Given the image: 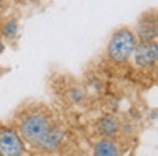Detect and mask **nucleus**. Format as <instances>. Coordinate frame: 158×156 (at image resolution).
Instances as JSON below:
<instances>
[{"label":"nucleus","instance_id":"1","mask_svg":"<svg viewBox=\"0 0 158 156\" xmlns=\"http://www.w3.org/2000/svg\"><path fill=\"white\" fill-rule=\"evenodd\" d=\"M21 136L31 144L53 149L61 139V132L44 114H31L21 122Z\"/></svg>","mask_w":158,"mask_h":156},{"label":"nucleus","instance_id":"2","mask_svg":"<svg viewBox=\"0 0 158 156\" xmlns=\"http://www.w3.org/2000/svg\"><path fill=\"white\" fill-rule=\"evenodd\" d=\"M136 36H134L133 29L127 26L117 27L112 34H110L109 41H107V47H106V54L110 61L121 64L126 63L131 56L133 51L136 47Z\"/></svg>","mask_w":158,"mask_h":156},{"label":"nucleus","instance_id":"3","mask_svg":"<svg viewBox=\"0 0 158 156\" xmlns=\"http://www.w3.org/2000/svg\"><path fill=\"white\" fill-rule=\"evenodd\" d=\"M133 32L138 41H158V9L151 7L141 12Z\"/></svg>","mask_w":158,"mask_h":156},{"label":"nucleus","instance_id":"4","mask_svg":"<svg viewBox=\"0 0 158 156\" xmlns=\"http://www.w3.org/2000/svg\"><path fill=\"white\" fill-rule=\"evenodd\" d=\"M134 64L141 70H153L158 61V41H138L133 51Z\"/></svg>","mask_w":158,"mask_h":156},{"label":"nucleus","instance_id":"5","mask_svg":"<svg viewBox=\"0 0 158 156\" xmlns=\"http://www.w3.org/2000/svg\"><path fill=\"white\" fill-rule=\"evenodd\" d=\"M24 153V144L17 132L4 129L0 131V156H21Z\"/></svg>","mask_w":158,"mask_h":156},{"label":"nucleus","instance_id":"6","mask_svg":"<svg viewBox=\"0 0 158 156\" xmlns=\"http://www.w3.org/2000/svg\"><path fill=\"white\" fill-rule=\"evenodd\" d=\"M94 156H119V148H117V144L112 139L104 138L95 144Z\"/></svg>","mask_w":158,"mask_h":156},{"label":"nucleus","instance_id":"7","mask_svg":"<svg viewBox=\"0 0 158 156\" xmlns=\"http://www.w3.org/2000/svg\"><path fill=\"white\" fill-rule=\"evenodd\" d=\"M99 131L102 136L110 138V136H114L119 131V121H117L116 117H112V115H106V117L100 119V122H99Z\"/></svg>","mask_w":158,"mask_h":156},{"label":"nucleus","instance_id":"8","mask_svg":"<svg viewBox=\"0 0 158 156\" xmlns=\"http://www.w3.org/2000/svg\"><path fill=\"white\" fill-rule=\"evenodd\" d=\"M0 32L4 34V37H7V39H14L15 36H17L19 32V24L15 19H7L5 22H2V29H0Z\"/></svg>","mask_w":158,"mask_h":156},{"label":"nucleus","instance_id":"9","mask_svg":"<svg viewBox=\"0 0 158 156\" xmlns=\"http://www.w3.org/2000/svg\"><path fill=\"white\" fill-rule=\"evenodd\" d=\"M5 49V46H4V43H2V41H0V53H2V51Z\"/></svg>","mask_w":158,"mask_h":156},{"label":"nucleus","instance_id":"10","mask_svg":"<svg viewBox=\"0 0 158 156\" xmlns=\"http://www.w3.org/2000/svg\"><path fill=\"white\" fill-rule=\"evenodd\" d=\"M4 3H5V0H0V7L4 5Z\"/></svg>","mask_w":158,"mask_h":156},{"label":"nucleus","instance_id":"11","mask_svg":"<svg viewBox=\"0 0 158 156\" xmlns=\"http://www.w3.org/2000/svg\"><path fill=\"white\" fill-rule=\"evenodd\" d=\"M0 29H2V19H0Z\"/></svg>","mask_w":158,"mask_h":156},{"label":"nucleus","instance_id":"12","mask_svg":"<svg viewBox=\"0 0 158 156\" xmlns=\"http://www.w3.org/2000/svg\"><path fill=\"white\" fill-rule=\"evenodd\" d=\"M156 70H158V61H156Z\"/></svg>","mask_w":158,"mask_h":156}]
</instances>
